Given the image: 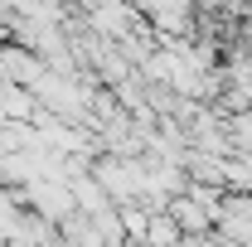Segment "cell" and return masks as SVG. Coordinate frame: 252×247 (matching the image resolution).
Here are the masks:
<instances>
[{
	"instance_id": "obj_2",
	"label": "cell",
	"mask_w": 252,
	"mask_h": 247,
	"mask_svg": "<svg viewBox=\"0 0 252 247\" xmlns=\"http://www.w3.org/2000/svg\"><path fill=\"white\" fill-rule=\"evenodd\" d=\"M44 107H39V97L30 93V88H20V83H10L5 93H0V117L5 122H34Z\"/></svg>"
},
{
	"instance_id": "obj_4",
	"label": "cell",
	"mask_w": 252,
	"mask_h": 247,
	"mask_svg": "<svg viewBox=\"0 0 252 247\" xmlns=\"http://www.w3.org/2000/svg\"><path fill=\"white\" fill-rule=\"evenodd\" d=\"M180 223L175 214H151V233H146V247H180Z\"/></svg>"
},
{
	"instance_id": "obj_3",
	"label": "cell",
	"mask_w": 252,
	"mask_h": 247,
	"mask_svg": "<svg viewBox=\"0 0 252 247\" xmlns=\"http://www.w3.org/2000/svg\"><path fill=\"white\" fill-rule=\"evenodd\" d=\"M170 214H175V223H180L185 233H204V228L219 218V209H209V204H199V199H175Z\"/></svg>"
},
{
	"instance_id": "obj_1",
	"label": "cell",
	"mask_w": 252,
	"mask_h": 247,
	"mask_svg": "<svg viewBox=\"0 0 252 247\" xmlns=\"http://www.w3.org/2000/svg\"><path fill=\"white\" fill-rule=\"evenodd\" d=\"M93 180L112 194V204H131V199L146 194V165L141 160H126V155H102Z\"/></svg>"
}]
</instances>
